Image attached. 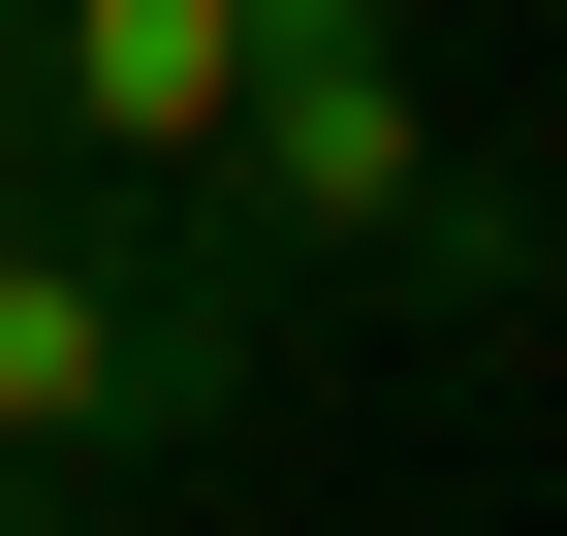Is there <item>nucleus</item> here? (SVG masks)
<instances>
[{"mask_svg": "<svg viewBox=\"0 0 567 536\" xmlns=\"http://www.w3.org/2000/svg\"><path fill=\"white\" fill-rule=\"evenodd\" d=\"M189 189H221L284 285H410L442 348H536V316H567V221L442 126V0H252L221 158H189Z\"/></svg>", "mask_w": 567, "mask_h": 536, "instance_id": "obj_1", "label": "nucleus"}, {"mask_svg": "<svg viewBox=\"0 0 567 536\" xmlns=\"http://www.w3.org/2000/svg\"><path fill=\"white\" fill-rule=\"evenodd\" d=\"M221 63H252V0H0V126L95 158V189H189L221 158Z\"/></svg>", "mask_w": 567, "mask_h": 536, "instance_id": "obj_2", "label": "nucleus"}, {"mask_svg": "<svg viewBox=\"0 0 567 536\" xmlns=\"http://www.w3.org/2000/svg\"><path fill=\"white\" fill-rule=\"evenodd\" d=\"M0 221H32V126H0Z\"/></svg>", "mask_w": 567, "mask_h": 536, "instance_id": "obj_3", "label": "nucleus"}, {"mask_svg": "<svg viewBox=\"0 0 567 536\" xmlns=\"http://www.w3.org/2000/svg\"><path fill=\"white\" fill-rule=\"evenodd\" d=\"M0 536H63V505H32V474H0Z\"/></svg>", "mask_w": 567, "mask_h": 536, "instance_id": "obj_4", "label": "nucleus"}]
</instances>
